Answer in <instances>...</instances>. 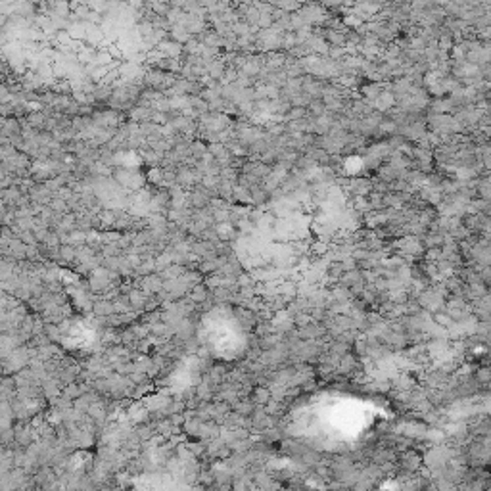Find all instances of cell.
I'll list each match as a JSON object with an SVG mask.
<instances>
[{"mask_svg": "<svg viewBox=\"0 0 491 491\" xmlns=\"http://www.w3.org/2000/svg\"><path fill=\"white\" fill-rule=\"evenodd\" d=\"M298 14L301 16V19L305 21V25H323L330 19V10L326 8L325 4L321 2H307L303 4Z\"/></svg>", "mask_w": 491, "mask_h": 491, "instance_id": "6da1fadb", "label": "cell"}, {"mask_svg": "<svg viewBox=\"0 0 491 491\" xmlns=\"http://www.w3.org/2000/svg\"><path fill=\"white\" fill-rule=\"evenodd\" d=\"M169 35H171V39H175L177 42H188V40L192 39V37H190L192 33L188 31V27H186V25H182V23L171 25Z\"/></svg>", "mask_w": 491, "mask_h": 491, "instance_id": "7a4b0ae2", "label": "cell"}, {"mask_svg": "<svg viewBox=\"0 0 491 491\" xmlns=\"http://www.w3.org/2000/svg\"><path fill=\"white\" fill-rule=\"evenodd\" d=\"M158 48L163 52V54H169V56H179L184 50V48L181 46V42H177L175 39H163L161 42L158 44Z\"/></svg>", "mask_w": 491, "mask_h": 491, "instance_id": "3957f363", "label": "cell"}, {"mask_svg": "<svg viewBox=\"0 0 491 491\" xmlns=\"http://www.w3.org/2000/svg\"><path fill=\"white\" fill-rule=\"evenodd\" d=\"M169 2H171V6H173V8H184L188 0H169Z\"/></svg>", "mask_w": 491, "mask_h": 491, "instance_id": "277c9868", "label": "cell"}]
</instances>
